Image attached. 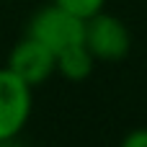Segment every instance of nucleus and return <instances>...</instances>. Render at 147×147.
I'll return each mask as SVG.
<instances>
[{
    "instance_id": "1",
    "label": "nucleus",
    "mask_w": 147,
    "mask_h": 147,
    "mask_svg": "<svg viewBox=\"0 0 147 147\" xmlns=\"http://www.w3.org/2000/svg\"><path fill=\"white\" fill-rule=\"evenodd\" d=\"M26 34L39 39L54 54H62L70 47L85 44V18L65 10L57 3H47L31 13L26 23Z\"/></svg>"
},
{
    "instance_id": "2",
    "label": "nucleus",
    "mask_w": 147,
    "mask_h": 147,
    "mask_svg": "<svg viewBox=\"0 0 147 147\" xmlns=\"http://www.w3.org/2000/svg\"><path fill=\"white\" fill-rule=\"evenodd\" d=\"M34 111V88L13 70L0 67V145L13 142Z\"/></svg>"
},
{
    "instance_id": "3",
    "label": "nucleus",
    "mask_w": 147,
    "mask_h": 147,
    "mask_svg": "<svg viewBox=\"0 0 147 147\" xmlns=\"http://www.w3.org/2000/svg\"><path fill=\"white\" fill-rule=\"evenodd\" d=\"M85 47L96 62H121L132 52V31L114 13H96L85 18Z\"/></svg>"
},
{
    "instance_id": "4",
    "label": "nucleus",
    "mask_w": 147,
    "mask_h": 147,
    "mask_svg": "<svg viewBox=\"0 0 147 147\" xmlns=\"http://www.w3.org/2000/svg\"><path fill=\"white\" fill-rule=\"evenodd\" d=\"M8 70H13L21 80H26L31 88L47 83L52 75H57V54L44 47L39 39L23 34L21 41L13 44V49L8 52Z\"/></svg>"
},
{
    "instance_id": "5",
    "label": "nucleus",
    "mask_w": 147,
    "mask_h": 147,
    "mask_svg": "<svg viewBox=\"0 0 147 147\" xmlns=\"http://www.w3.org/2000/svg\"><path fill=\"white\" fill-rule=\"evenodd\" d=\"M93 67H96V57L88 52L85 44L70 47L62 54H57V75L65 78V80H70V83L88 80L93 75Z\"/></svg>"
},
{
    "instance_id": "6",
    "label": "nucleus",
    "mask_w": 147,
    "mask_h": 147,
    "mask_svg": "<svg viewBox=\"0 0 147 147\" xmlns=\"http://www.w3.org/2000/svg\"><path fill=\"white\" fill-rule=\"evenodd\" d=\"M52 3L62 5L65 10L75 13V16H80V18H90V16L106 10V3H109V0H52Z\"/></svg>"
},
{
    "instance_id": "7",
    "label": "nucleus",
    "mask_w": 147,
    "mask_h": 147,
    "mask_svg": "<svg viewBox=\"0 0 147 147\" xmlns=\"http://www.w3.org/2000/svg\"><path fill=\"white\" fill-rule=\"evenodd\" d=\"M119 147H147V127H134V129H129V132L121 137Z\"/></svg>"
}]
</instances>
